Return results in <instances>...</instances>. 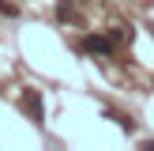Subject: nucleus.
Here are the masks:
<instances>
[{"label": "nucleus", "mask_w": 154, "mask_h": 151, "mask_svg": "<svg viewBox=\"0 0 154 151\" xmlns=\"http://www.w3.org/2000/svg\"><path fill=\"white\" fill-rule=\"evenodd\" d=\"M19 106L30 113V121L34 125H45V110H42V95H38L34 87H23V95H19Z\"/></svg>", "instance_id": "nucleus-1"}, {"label": "nucleus", "mask_w": 154, "mask_h": 151, "mask_svg": "<svg viewBox=\"0 0 154 151\" xmlns=\"http://www.w3.org/2000/svg\"><path fill=\"white\" fill-rule=\"evenodd\" d=\"M83 49H87V53H98V57H113V38L87 34V38H83Z\"/></svg>", "instance_id": "nucleus-2"}]
</instances>
